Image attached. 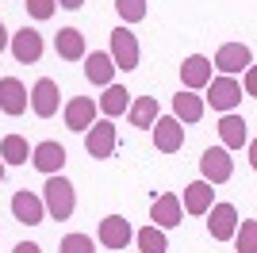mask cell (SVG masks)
<instances>
[{
	"label": "cell",
	"instance_id": "obj_1",
	"mask_svg": "<svg viewBox=\"0 0 257 253\" xmlns=\"http://www.w3.org/2000/svg\"><path fill=\"white\" fill-rule=\"evenodd\" d=\"M43 207H46V215H50V219H58V222H65L69 215H73V207H77V188L62 177V173L46 177V184H43Z\"/></svg>",
	"mask_w": 257,
	"mask_h": 253
},
{
	"label": "cell",
	"instance_id": "obj_2",
	"mask_svg": "<svg viewBox=\"0 0 257 253\" xmlns=\"http://www.w3.org/2000/svg\"><path fill=\"white\" fill-rule=\"evenodd\" d=\"M111 46H107V58L115 62V69H123V73H131V69H139V39H135V31L131 27H115L111 31Z\"/></svg>",
	"mask_w": 257,
	"mask_h": 253
},
{
	"label": "cell",
	"instance_id": "obj_3",
	"mask_svg": "<svg viewBox=\"0 0 257 253\" xmlns=\"http://www.w3.org/2000/svg\"><path fill=\"white\" fill-rule=\"evenodd\" d=\"M119 146V131L111 119H104V123H92L85 131V154L88 158H96V161H107L111 154H115Z\"/></svg>",
	"mask_w": 257,
	"mask_h": 253
},
{
	"label": "cell",
	"instance_id": "obj_4",
	"mask_svg": "<svg viewBox=\"0 0 257 253\" xmlns=\"http://www.w3.org/2000/svg\"><path fill=\"white\" fill-rule=\"evenodd\" d=\"M200 173L207 180V184H226V180L234 177V158H230V150L223 146H207L204 154H200Z\"/></svg>",
	"mask_w": 257,
	"mask_h": 253
},
{
	"label": "cell",
	"instance_id": "obj_5",
	"mask_svg": "<svg viewBox=\"0 0 257 253\" xmlns=\"http://www.w3.org/2000/svg\"><path fill=\"white\" fill-rule=\"evenodd\" d=\"M215 69L223 77H234V73H246L249 65H253V50H249L246 42H223L219 50H215Z\"/></svg>",
	"mask_w": 257,
	"mask_h": 253
},
{
	"label": "cell",
	"instance_id": "obj_6",
	"mask_svg": "<svg viewBox=\"0 0 257 253\" xmlns=\"http://www.w3.org/2000/svg\"><path fill=\"white\" fill-rule=\"evenodd\" d=\"M204 104H211L215 111H234L238 104H242V88H238V81L234 77H211V81H207V96H204Z\"/></svg>",
	"mask_w": 257,
	"mask_h": 253
},
{
	"label": "cell",
	"instance_id": "obj_7",
	"mask_svg": "<svg viewBox=\"0 0 257 253\" xmlns=\"http://www.w3.org/2000/svg\"><path fill=\"white\" fill-rule=\"evenodd\" d=\"M43 35L35 31V27H20V31L12 35V58L20 65H35L39 58H43Z\"/></svg>",
	"mask_w": 257,
	"mask_h": 253
},
{
	"label": "cell",
	"instance_id": "obj_8",
	"mask_svg": "<svg viewBox=\"0 0 257 253\" xmlns=\"http://www.w3.org/2000/svg\"><path fill=\"white\" fill-rule=\"evenodd\" d=\"M207 215H211V219H207L211 238H215V242H230L234 230H238V207H234V203H211Z\"/></svg>",
	"mask_w": 257,
	"mask_h": 253
},
{
	"label": "cell",
	"instance_id": "obj_9",
	"mask_svg": "<svg viewBox=\"0 0 257 253\" xmlns=\"http://www.w3.org/2000/svg\"><path fill=\"white\" fill-rule=\"evenodd\" d=\"M31 165L39 169L43 177L62 173V169H65V146H62V142H54V138H46V142H39V146H31Z\"/></svg>",
	"mask_w": 257,
	"mask_h": 253
},
{
	"label": "cell",
	"instance_id": "obj_10",
	"mask_svg": "<svg viewBox=\"0 0 257 253\" xmlns=\"http://www.w3.org/2000/svg\"><path fill=\"white\" fill-rule=\"evenodd\" d=\"M58 100H62V92H58V81H50V77L35 81L31 96H27V104H31V111H35L39 119H50V115H58Z\"/></svg>",
	"mask_w": 257,
	"mask_h": 253
},
{
	"label": "cell",
	"instance_id": "obj_11",
	"mask_svg": "<svg viewBox=\"0 0 257 253\" xmlns=\"http://www.w3.org/2000/svg\"><path fill=\"white\" fill-rule=\"evenodd\" d=\"M150 131H154V146H158L161 154H177V150L184 146V126H181V119L158 115Z\"/></svg>",
	"mask_w": 257,
	"mask_h": 253
},
{
	"label": "cell",
	"instance_id": "obj_12",
	"mask_svg": "<svg viewBox=\"0 0 257 253\" xmlns=\"http://www.w3.org/2000/svg\"><path fill=\"white\" fill-rule=\"evenodd\" d=\"M100 245L104 249H127L131 238H135V230H131V222L123 219V215H107V219H100Z\"/></svg>",
	"mask_w": 257,
	"mask_h": 253
},
{
	"label": "cell",
	"instance_id": "obj_13",
	"mask_svg": "<svg viewBox=\"0 0 257 253\" xmlns=\"http://www.w3.org/2000/svg\"><path fill=\"white\" fill-rule=\"evenodd\" d=\"M207 81H211V58L188 54V58L181 62V84L188 88V92H200V88H207Z\"/></svg>",
	"mask_w": 257,
	"mask_h": 253
},
{
	"label": "cell",
	"instance_id": "obj_14",
	"mask_svg": "<svg viewBox=\"0 0 257 253\" xmlns=\"http://www.w3.org/2000/svg\"><path fill=\"white\" fill-rule=\"evenodd\" d=\"M181 200L173 196V192H161L158 200H154L150 207V226H158V230H173V226H181Z\"/></svg>",
	"mask_w": 257,
	"mask_h": 253
},
{
	"label": "cell",
	"instance_id": "obj_15",
	"mask_svg": "<svg viewBox=\"0 0 257 253\" xmlns=\"http://www.w3.org/2000/svg\"><path fill=\"white\" fill-rule=\"evenodd\" d=\"M12 215H16V222H23V226H39V222L46 219L43 196H35V192H16V196H12Z\"/></svg>",
	"mask_w": 257,
	"mask_h": 253
},
{
	"label": "cell",
	"instance_id": "obj_16",
	"mask_svg": "<svg viewBox=\"0 0 257 253\" xmlns=\"http://www.w3.org/2000/svg\"><path fill=\"white\" fill-rule=\"evenodd\" d=\"M65 126L69 131H77V135H85L88 126L96 123V100H88V96H77V100H69L65 104Z\"/></svg>",
	"mask_w": 257,
	"mask_h": 253
},
{
	"label": "cell",
	"instance_id": "obj_17",
	"mask_svg": "<svg viewBox=\"0 0 257 253\" xmlns=\"http://www.w3.org/2000/svg\"><path fill=\"white\" fill-rule=\"evenodd\" d=\"M211 203H215V184H207V180H192L181 196V211H188V215H207Z\"/></svg>",
	"mask_w": 257,
	"mask_h": 253
},
{
	"label": "cell",
	"instance_id": "obj_18",
	"mask_svg": "<svg viewBox=\"0 0 257 253\" xmlns=\"http://www.w3.org/2000/svg\"><path fill=\"white\" fill-rule=\"evenodd\" d=\"M0 111L4 115H23L27 111V88L16 77H0Z\"/></svg>",
	"mask_w": 257,
	"mask_h": 253
},
{
	"label": "cell",
	"instance_id": "obj_19",
	"mask_svg": "<svg viewBox=\"0 0 257 253\" xmlns=\"http://www.w3.org/2000/svg\"><path fill=\"white\" fill-rule=\"evenodd\" d=\"M219 138H223V150H242L249 142V123L234 111H226L219 119Z\"/></svg>",
	"mask_w": 257,
	"mask_h": 253
},
{
	"label": "cell",
	"instance_id": "obj_20",
	"mask_svg": "<svg viewBox=\"0 0 257 253\" xmlns=\"http://www.w3.org/2000/svg\"><path fill=\"white\" fill-rule=\"evenodd\" d=\"M85 77H88V84L107 88V84L115 81V62H111L104 50H92V54L85 58Z\"/></svg>",
	"mask_w": 257,
	"mask_h": 253
},
{
	"label": "cell",
	"instance_id": "obj_21",
	"mask_svg": "<svg viewBox=\"0 0 257 253\" xmlns=\"http://www.w3.org/2000/svg\"><path fill=\"white\" fill-rule=\"evenodd\" d=\"M54 50L65 62H81L85 58V35L77 31V27H62V31L54 35Z\"/></svg>",
	"mask_w": 257,
	"mask_h": 253
},
{
	"label": "cell",
	"instance_id": "obj_22",
	"mask_svg": "<svg viewBox=\"0 0 257 253\" xmlns=\"http://www.w3.org/2000/svg\"><path fill=\"white\" fill-rule=\"evenodd\" d=\"M204 96H196V92H177L173 96V119H181V123H200L204 119Z\"/></svg>",
	"mask_w": 257,
	"mask_h": 253
},
{
	"label": "cell",
	"instance_id": "obj_23",
	"mask_svg": "<svg viewBox=\"0 0 257 253\" xmlns=\"http://www.w3.org/2000/svg\"><path fill=\"white\" fill-rule=\"evenodd\" d=\"M127 107H131V92L123 88V84H107V88H104V96L96 100V111H104L107 119L123 115Z\"/></svg>",
	"mask_w": 257,
	"mask_h": 253
},
{
	"label": "cell",
	"instance_id": "obj_24",
	"mask_svg": "<svg viewBox=\"0 0 257 253\" xmlns=\"http://www.w3.org/2000/svg\"><path fill=\"white\" fill-rule=\"evenodd\" d=\"M127 115H131V123L139 126V131H150L154 119L161 115V107H158V100H154V96H139V100H131Z\"/></svg>",
	"mask_w": 257,
	"mask_h": 253
},
{
	"label": "cell",
	"instance_id": "obj_25",
	"mask_svg": "<svg viewBox=\"0 0 257 253\" xmlns=\"http://www.w3.org/2000/svg\"><path fill=\"white\" fill-rule=\"evenodd\" d=\"M27 158H31L27 138L23 135H4V142H0V161H4V165H27Z\"/></svg>",
	"mask_w": 257,
	"mask_h": 253
},
{
	"label": "cell",
	"instance_id": "obj_26",
	"mask_svg": "<svg viewBox=\"0 0 257 253\" xmlns=\"http://www.w3.org/2000/svg\"><path fill=\"white\" fill-rule=\"evenodd\" d=\"M131 242L139 245V253H165V249H169V238H165V230H158V226H142V230H135Z\"/></svg>",
	"mask_w": 257,
	"mask_h": 253
},
{
	"label": "cell",
	"instance_id": "obj_27",
	"mask_svg": "<svg viewBox=\"0 0 257 253\" xmlns=\"http://www.w3.org/2000/svg\"><path fill=\"white\" fill-rule=\"evenodd\" d=\"M234 249H238V253H257V222H253V219H238Z\"/></svg>",
	"mask_w": 257,
	"mask_h": 253
},
{
	"label": "cell",
	"instance_id": "obj_28",
	"mask_svg": "<svg viewBox=\"0 0 257 253\" xmlns=\"http://www.w3.org/2000/svg\"><path fill=\"white\" fill-rule=\"evenodd\" d=\"M58 253H96V242H92L88 234H65Z\"/></svg>",
	"mask_w": 257,
	"mask_h": 253
},
{
	"label": "cell",
	"instance_id": "obj_29",
	"mask_svg": "<svg viewBox=\"0 0 257 253\" xmlns=\"http://www.w3.org/2000/svg\"><path fill=\"white\" fill-rule=\"evenodd\" d=\"M115 12L127 23H142L146 20V0H115Z\"/></svg>",
	"mask_w": 257,
	"mask_h": 253
},
{
	"label": "cell",
	"instance_id": "obj_30",
	"mask_svg": "<svg viewBox=\"0 0 257 253\" xmlns=\"http://www.w3.org/2000/svg\"><path fill=\"white\" fill-rule=\"evenodd\" d=\"M54 8H58V0H27V12H31L35 20H50Z\"/></svg>",
	"mask_w": 257,
	"mask_h": 253
},
{
	"label": "cell",
	"instance_id": "obj_31",
	"mask_svg": "<svg viewBox=\"0 0 257 253\" xmlns=\"http://www.w3.org/2000/svg\"><path fill=\"white\" fill-rule=\"evenodd\" d=\"M12 253H43V245H35V242H20Z\"/></svg>",
	"mask_w": 257,
	"mask_h": 253
},
{
	"label": "cell",
	"instance_id": "obj_32",
	"mask_svg": "<svg viewBox=\"0 0 257 253\" xmlns=\"http://www.w3.org/2000/svg\"><path fill=\"white\" fill-rule=\"evenodd\" d=\"M81 4H85V0H58V8H69V12H77Z\"/></svg>",
	"mask_w": 257,
	"mask_h": 253
},
{
	"label": "cell",
	"instance_id": "obj_33",
	"mask_svg": "<svg viewBox=\"0 0 257 253\" xmlns=\"http://www.w3.org/2000/svg\"><path fill=\"white\" fill-rule=\"evenodd\" d=\"M8 46V31H4V23H0V50Z\"/></svg>",
	"mask_w": 257,
	"mask_h": 253
},
{
	"label": "cell",
	"instance_id": "obj_34",
	"mask_svg": "<svg viewBox=\"0 0 257 253\" xmlns=\"http://www.w3.org/2000/svg\"><path fill=\"white\" fill-rule=\"evenodd\" d=\"M0 180H4V161H0Z\"/></svg>",
	"mask_w": 257,
	"mask_h": 253
}]
</instances>
